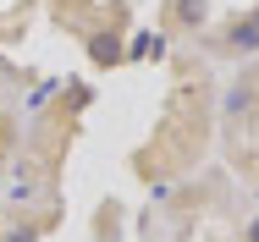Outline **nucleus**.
<instances>
[{
  "label": "nucleus",
  "instance_id": "obj_1",
  "mask_svg": "<svg viewBox=\"0 0 259 242\" xmlns=\"http://www.w3.org/2000/svg\"><path fill=\"white\" fill-rule=\"evenodd\" d=\"M89 61H94V66H121L127 50H121L116 33H94V39H89Z\"/></svg>",
  "mask_w": 259,
  "mask_h": 242
},
{
  "label": "nucleus",
  "instance_id": "obj_2",
  "mask_svg": "<svg viewBox=\"0 0 259 242\" xmlns=\"http://www.w3.org/2000/svg\"><path fill=\"white\" fill-rule=\"evenodd\" d=\"M160 50H165V44H160L155 33H138V39H133V44H127V61H155Z\"/></svg>",
  "mask_w": 259,
  "mask_h": 242
},
{
  "label": "nucleus",
  "instance_id": "obj_3",
  "mask_svg": "<svg viewBox=\"0 0 259 242\" xmlns=\"http://www.w3.org/2000/svg\"><path fill=\"white\" fill-rule=\"evenodd\" d=\"M226 44H232V50H254V44H259V11L243 22V28H232V39H226Z\"/></svg>",
  "mask_w": 259,
  "mask_h": 242
},
{
  "label": "nucleus",
  "instance_id": "obj_4",
  "mask_svg": "<svg viewBox=\"0 0 259 242\" xmlns=\"http://www.w3.org/2000/svg\"><path fill=\"white\" fill-rule=\"evenodd\" d=\"M39 231L45 226H22V231H6V242H39Z\"/></svg>",
  "mask_w": 259,
  "mask_h": 242
},
{
  "label": "nucleus",
  "instance_id": "obj_5",
  "mask_svg": "<svg viewBox=\"0 0 259 242\" xmlns=\"http://www.w3.org/2000/svg\"><path fill=\"white\" fill-rule=\"evenodd\" d=\"M248 237H254V242H259V226H254V231H248Z\"/></svg>",
  "mask_w": 259,
  "mask_h": 242
}]
</instances>
